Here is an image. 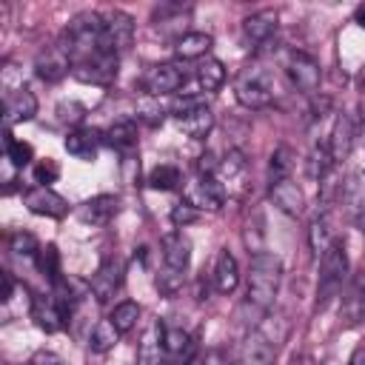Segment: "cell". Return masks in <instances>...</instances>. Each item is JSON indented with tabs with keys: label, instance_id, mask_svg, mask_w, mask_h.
<instances>
[{
	"label": "cell",
	"instance_id": "6da1fadb",
	"mask_svg": "<svg viewBox=\"0 0 365 365\" xmlns=\"http://www.w3.org/2000/svg\"><path fill=\"white\" fill-rule=\"evenodd\" d=\"M279 279H282V259L274 251H254L248 262L245 308H251L257 319H262L271 311L274 297L279 291Z\"/></svg>",
	"mask_w": 365,
	"mask_h": 365
},
{
	"label": "cell",
	"instance_id": "7a4b0ae2",
	"mask_svg": "<svg viewBox=\"0 0 365 365\" xmlns=\"http://www.w3.org/2000/svg\"><path fill=\"white\" fill-rule=\"evenodd\" d=\"M348 277V254L342 242H334L322 257H319V288H317V311L328 308L334 297H339L342 282Z\"/></svg>",
	"mask_w": 365,
	"mask_h": 365
},
{
	"label": "cell",
	"instance_id": "3957f363",
	"mask_svg": "<svg viewBox=\"0 0 365 365\" xmlns=\"http://www.w3.org/2000/svg\"><path fill=\"white\" fill-rule=\"evenodd\" d=\"M234 97L245 108H265L271 106V77L262 71V66H245L234 80Z\"/></svg>",
	"mask_w": 365,
	"mask_h": 365
},
{
	"label": "cell",
	"instance_id": "277c9868",
	"mask_svg": "<svg viewBox=\"0 0 365 365\" xmlns=\"http://www.w3.org/2000/svg\"><path fill=\"white\" fill-rule=\"evenodd\" d=\"M182 200L188 205H194L197 211H220L222 202H225V185L217 180V177H205V174H197L185 182L182 188Z\"/></svg>",
	"mask_w": 365,
	"mask_h": 365
},
{
	"label": "cell",
	"instance_id": "5b68a950",
	"mask_svg": "<svg viewBox=\"0 0 365 365\" xmlns=\"http://www.w3.org/2000/svg\"><path fill=\"white\" fill-rule=\"evenodd\" d=\"M117 66H120V54L114 51H100L88 60H80L71 66V77L80 83H91V86H111L117 77Z\"/></svg>",
	"mask_w": 365,
	"mask_h": 365
},
{
	"label": "cell",
	"instance_id": "8992f818",
	"mask_svg": "<svg viewBox=\"0 0 365 365\" xmlns=\"http://www.w3.org/2000/svg\"><path fill=\"white\" fill-rule=\"evenodd\" d=\"M285 71H288V77H291V83H294L297 91H302V94H317L319 91L322 68H319V63L311 54L291 51L288 54V63H285Z\"/></svg>",
	"mask_w": 365,
	"mask_h": 365
},
{
	"label": "cell",
	"instance_id": "52a82bcc",
	"mask_svg": "<svg viewBox=\"0 0 365 365\" xmlns=\"http://www.w3.org/2000/svg\"><path fill=\"white\" fill-rule=\"evenodd\" d=\"M185 83V71L177 63H154L143 74V91L148 97H163V94H177V88Z\"/></svg>",
	"mask_w": 365,
	"mask_h": 365
},
{
	"label": "cell",
	"instance_id": "ba28073f",
	"mask_svg": "<svg viewBox=\"0 0 365 365\" xmlns=\"http://www.w3.org/2000/svg\"><path fill=\"white\" fill-rule=\"evenodd\" d=\"M123 274H125V268H123L120 257H111V254L103 257L100 265H97V271L91 274V282H88L94 299H97V302H108V299L120 291V285H123Z\"/></svg>",
	"mask_w": 365,
	"mask_h": 365
},
{
	"label": "cell",
	"instance_id": "9c48e42d",
	"mask_svg": "<svg viewBox=\"0 0 365 365\" xmlns=\"http://www.w3.org/2000/svg\"><path fill=\"white\" fill-rule=\"evenodd\" d=\"M31 319L40 331L57 334L68 322V308L54 294H34L31 297Z\"/></svg>",
	"mask_w": 365,
	"mask_h": 365
},
{
	"label": "cell",
	"instance_id": "30bf717a",
	"mask_svg": "<svg viewBox=\"0 0 365 365\" xmlns=\"http://www.w3.org/2000/svg\"><path fill=\"white\" fill-rule=\"evenodd\" d=\"M339 319L345 328H356L365 322V268L354 274V279L348 282V288L342 291V302H339Z\"/></svg>",
	"mask_w": 365,
	"mask_h": 365
},
{
	"label": "cell",
	"instance_id": "8fae6325",
	"mask_svg": "<svg viewBox=\"0 0 365 365\" xmlns=\"http://www.w3.org/2000/svg\"><path fill=\"white\" fill-rule=\"evenodd\" d=\"M23 205L37 217H63L68 211V200L60 197L51 185H31L23 191Z\"/></svg>",
	"mask_w": 365,
	"mask_h": 365
},
{
	"label": "cell",
	"instance_id": "7c38bea8",
	"mask_svg": "<svg viewBox=\"0 0 365 365\" xmlns=\"http://www.w3.org/2000/svg\"><path fill=\"white\" fill-rule=\"evenodd\" d=\"M165 322L154 319L143 331V339L137 345V365H165Z\"/></svg>",
	"mask_w": 365,
	"mask_h": 365
},
{
	"label": "cell",
	"instance_id": "4fadbf2b",
	"mask_svg": "<svg viewBox=\"0 0 365 365\" xmlns=\"http://www.w3.org/2000/svg\"><path fill=\"white\" fill-rule=\"evenodd\" d=\"M34 114H37V97L26 86L6 91V97H3V123H6V128H11L14 123H26Z\"/></svg>",
	"mask_w": 365,
	"mask_h": 365
},
{
	"label": "cell",
	"instance_id": "5bb4252c",
	"mask_svg": "<svg viewBox=\"0 0 365 365\" xmlns=\"http://www.w3.org/2000/svg\"><path fill=\"white\" fill-rule=\"evenodd\" d=\"M274 359H277V342L262 328H254L242 342L240 365H274Z\"/></svg>",
	"mask_w": 365,
	"mask_h": 365
},
{
	"label": "cell",
	"instance_id": "9a60e30c",
	"mask_svg": "<svg viewBox=\"0 0 365 365\" xmlns=\"http://www.w3.org/2000/svg\"><path fill=\"white\" fill-rule=\"evenodd\" d=\"M34 71H37V77L43 83H57V80H63L71 71V57H68V51L60 43L57 46H48L46 51L37 54Z\"/></svg>",
	"mask_w": 365,
	"mask_h": 365
},
{
	"label": "cell",
	"instance_id": "2e32d148",
	"mask_svg": "<svg viewBox=\"0 0 365 365\" xmlns=\"http://www.w3.org/2000/svg\"><path fill=\"white\" fill-rule=\"evenodd\" d=\"M106 43L117 54L131 48V43H134V20H131V14H125L120 9L106 14Z\"/></svg>",
	"mask_w": 365,
	"mask_h": 365
},
{
	"label": "cell",
	"instance_id": "e0dca14e",
	"mask_svg": "<svg viewBox=\"0 0 365 365\" xmlns=\"http://www.w3.org/2000/svg\"><path fill=\"white\" fill-rule=\"evenodd\" d=\"M103 143H106V134L97 131V128H71V131L66 134V140H63L66 151H68L71 157L83 160V163H91V160L97 157V151H100Z\"/></svg>",
	"mask_w": 365,
	"mask_h": 365
},
{
	"label": "cell",
	"instance_id": "ac0fdd59",
	"mask_svg": "<svg viewBox=\"0 0 365 365\" xmlns=\"http://www.w3.org/2000/svg\"><path fill=\"white\" fill-rule=\"evenodd\" d=\"M268 197H271V202H274L282 214H288V217H299V214L305 211V194H302V188H299L291 177L271 182V185H268Z\"/></svg>",
	"mask_w": 365,
	"mask_h": 365
},
{
	"label": "cell",
	"instance_id": "d6986e66",
	"mask_svg": "<svg viewBox=\"0 0 365 365\" xmlns=\"http://www.w3.org/2000/svg\"><path fill=\"white\" fill-rule=\"evenodd\" d=\"M277 20L279 17H277L274 9H262V11L251 14V17H245L242 20V37H245V43H251L254 48L271 43V37L277 31Z\"/></svg>",
	"mask_w": 365,
	"mask_h": 365
},
{
	"label": "cell",
	"instance_id": "ffe728a7",
	"mask_svg": "<svg viewBox=\"0 0 365 365\" xmlns=\"http://www.w3.org/2000/svg\"><path fill=\"white\" fill-rule=\"evenodd\" d=\"M160 248H163V262H165V268H174V271H185V268H188V262H191V240H188L182 231H168V234H163Z\"/></svg>",
	"mask_w": 365,
	"mask_h": 365
},
{
	"label": "cell",
	"instance_id": "44dd1931",
	"mask_svg": "<svg viewBox=\"0 0 365 365\" xmlns=\"http://www.w3.org/2000/svg\"><path fill=\"white\" fill-rule=\"evenodd\" d=\"M354 120L348 114H336L334 117V125H331V134H328V151L334 157V163H342L348 160L351 148H354Z\"/></svg>",
	"mask_w": 365,
	"mask_h": 365
},
{
	"label": "cell",
	"instance_id": "7402d4cb",
	"mask_svg": "<svg viewBox=\"0 0 365 365\" xmlns=\"http://www.w3.org/2000/svg\"><path fill=\"white\" fill-rule=\"evenodd\" d=\"M120 211V200L114 194H97L91 200H86L80 208H77V217L86 222V225H106L111 222V217Z\"/></svg>",
	"mask_w": 365,
	"mask_h": 365
},
{
	"label": "cell",
	"instance_id": "603a6c76",
	"mask_svg": "<svg viewBox=\"0 0 365 365\" xmlns=\"http://www.w3.org/2000/svg\"><path fill=\"white\" fill-rule=\"evenodd\" d=\"M211 279H214V288H217L220 294H231V291L240 285V265H237V259H234L231 251L222 248V251L217 254Z\"/></svg>",
	"mask_w": 365,
	"mask_h": 365
},
{
	"label": "cell",
	"instance_id": "cb8c5ba5",
	"mask_svg": "<svg viewBox=\"0 0 365 365\" xmlns=\"http://www.w3.org/2000/svg\"><path fill=\"white\" fill-rule=\"evenodd\" d=\"M103 134H106V143H108L114 151H120V154H131L134 145H137V123L128 120V117L114 120Z\"/></svg>",
	"mask_w": 365,
	"mask_h": 365
},
{
	"label": "cell",
	"instance_id": "d4e9b609",
	"mask_svg": "<svg viewBox=\"0 0 365 365\" xmlns=\"http://www.w3.org/2000/svg\"><path fill=\"white\" fill-rule=\"evenodd\" d=\"M165 354L174 365H191L194 356V339L182 328H165Z\"/></svg>",
	"mask_w": 365,
	"mask_h": 365
},
{
	"label": "cell",
	"instance_id": "484cf974",
	"mask_svg": "<svg viewBox=\"0 0 365 365\" xmlns=\"http://www.w3.org/2000/svg\"><path fill=\"white\" fill-rule=\"evenodd\" d=\"M211 34L205 31H182L174 43V54L180 60H197V57H205L208 48H211Z\"/></svg>",
	"mask_w": 365,
	"mask_h": 365
},
{
	"label": "cell",
	"instance_id": "4316f807",
	"mask_svg": "<svg viewBox=\"0 0 365 365\" xmlns=\"http://www.w3.org/2000/svg\"><path fill=\"white\" fill-rule=\"evenodd\" d=\"M180 128L191 137V140H205L208 134H211V128H214V114H211V108L202 103V106H197V108H191L185 117H180Z\"/></svg>",
	"mask_w": 365,
	"mask_h": 365
},
{
	"label": "cell",
	"instance_id": "83f0119b",
	"mask_svg": "<svg viewBox=\"0 0 365 365\" xmlns=\"http://www.w3.org/2000/svg\"><path fill=\"white\" fill-rule=\"evenodd\" d=\"M334 242L336 240H334V228H331L328 214H317L311 220V225H308V245H311L314 257H322Z\"/></svg>",
	"mask_w": 365,
	"mask_h": 365
},
{
	"label": "cell",
	"instance_id": "f1b7e54d",
	"mask_svg": "<svg viewBox=\"0 0 365 365\" xmlns=\"http://www.w3.org/2000/svg\"><path fill=\"white\" fill-rule=\"evenodd\" d=\"M331 168H334V157H331L328 145H314L311 154H308V163H305L308 177H311L314 182H325L328 174H331Z\"/></svg>",
	"mask_w": 365,
	"mask_h": 365
},
{
	"label": "cell",
	"instance_id": "f546056e",
	"mask_svg": "<svg viewBox=\"0 0 365 365\" xmlns=\"http://www.w3.org/2000/svg\"><path fill=\"white\" fill-rule=\"evenodd\" d=\"M197 80H200V88L202 91H217L225 83V66L217 57H205L197 66Z\"/></svg>",
	"mask_w": 365,
	"mask_h": 365
},
{
	"label": "cell",
	"instance_id": "4dcf8cb0",
	"mask_svg": "<svg viewBox=\"0 0 365 365\" xmlns=\"http://www.w3.org/2000/svg\"><path fill=\"white\" fill-rule=\"evenodd\" d=\"M117 339H120L117 325H114L111 319H100V322L94 325V331H91L88 348H91L94 354H106V351H111V348L117 345Z\"/></svg>",
	"mask_w": 365,
	"mask_h": 365
},
{
	"label": "cell",
	"instance_id": "1f68e13d",
	"mask_svg": "<svg viewBox=\"0 0 365 365\" xmlns=\"http://www.w3.org/2000/svg\"><path fill=\"white\" fill-rule=\"evenodd\" d=\"M3 148H6V160H9L14 168L29 165V163H31V157H34L31 145H29L26 140H17V137L11 134V128H6V134H3Z\"/></svg>",
	"mask_w": 365,
	"mask_h": 365
},
{
	"label": "cell",
	"instance_id": "d6a6232c",
	"mask_svg": "<svg viewBox=\"0 0 365 365\" xmlns=\"http://www.w3.org/2000/svg\"><path fill=\"white\" fill-rule=\"evenodd\" d=\"M34 262H37V268L43 271V277H48V282H51V285L63 279V271H60V251H57V245H54V242L43 245V248L37 251Z\"/></svg>",
	"mask_w": 365,
	"mask_h": 365
},
{
	"label": "cell",
	"instance_id": "836d02e7",
	"mask_svg": "<svg viewBox=\"0 0 365 365\" xmlns=\"http://www.w3.org/2000/svg\"><path fill=\"white\" fill-rule=\"evenodd\" d=\"M291 168H294V151L288 145L274 148L271 163H268V182H277V180L291 177Z\"/></svg>",
	"mask_w": 365,
	"mask_h": 365
},
{
	"label": "cell",
	"instance_id": "e575fe53",
	"mask_svg": "<svg viewBox=\"0 0 365 365\" xmlns=\"http://www.w3.org/2000/svg\"><path fill=\"white\" fill-rule=\"evenodd\" d=\"M148 188H154V191H174L180 182H182V177H180V168L177 165H157L151 174H148Z\"/></svg>",
	"mask_w": 365,
	"mask_h": 365
},
{
	"label": "cell",
	"instance_id": "d590c367",
	"mask_svg": "<svg viewBox=\"0 0 365 365\" xmlns=\"http://www.w3.org/2000/svg\"><path fill=\"white\" fill-rule=\"evenodd\" d=\"M108 319L117 325V331H120V334H128V331L137 325V319H140V305H137V302H131V299H125V302L114 305V311H111V317H108Z\"/></svg>",
	"mask_w": 365,
	"mask_h": 365
},
{
	"label": "cell",
	"instance_id": "8d00e7d4",
	"mask_svg": "<svg viewBox=\"0 0 365 365\" xmlns=\"http://www.w3.org/2000/svg\"><path fill=\"white\" fill-rule=\"evenodd\" d=\"M137 120H143L145 125H163V120H165V108L160 106V100L157 97H143L140 103H137Z\"/></svg>",
	"mask_w": 365,
	"mask_h": 365
},
{
	"label": "cell",
	"instance_id": "74e56055",
	"mask_svg": "<svg viewBox=\"0 0 365 365\" xmlns=\"http://www.w3.org/2000/svg\"><path fill=\"white\" fill-rule=\"evenodd\" d=\"M9 248H11L14 257H31V259H34L37 251H40L34 234H29V231H14V234L9 237Z\"/></svg>",
	"mask_w": 365,
	"mask_h": 365
},
{
	"label": "cell",
	"instance_id": "f35d334b",
	"mask_svg": "<svg viewBox=\"0 0 365 365\" xmlns=\"http://www.w3.org/2000/svg\"><path fill=\"white\" fill-rule=\"evenodd\" d=\"M154 285H157V291L163 294V297H174L180 288H182V271H174V268H165L163 274H157V279H154Z\"/></svg>",
	"mask_w": 365,
	"mask_h": 365
},
{
	"label": "cell",
	"instance_id": "ab89813d",
	"mask_svg": "<svg viewBox=\"0 0 365 365\" xmlns=\"http://www.w3.org/2000/svg\"><path fill=\"white\" fill-rule=\"evenodd\" d=\"M83 117H86V108H83L77 100H63V103H57V120H60L63 125H77Z\"/></svg>",
	"mask_w": 365,
	"mask_h": 365
},
{
	"label": "cell",
	"instance_id": "60d3db41",
	"mask_svg": "<svg viewBox=\"0 0 365 365\" xmlns=\"http://www.w3.org/2000/svg\"><path fill=\"white\" fill-rule=\"evenodd\" d=\"M197 217H200V211H197L194 205H188L185 200H182V202H177V205L171 208V214H168V220H171V225H174V228H185V225L197 222Z\"/></svg>",
	"mask_w": 365,
	"mask_h": 365
},
{
	"label": "cell",
	"instance_id": "b9f144b4",
	"mask_svg": "<svg viewBox=\"0 0 365 365\" xmlns=\"http://www.w3.org/2000/svg\"><path fill=\"white\" fill-rule=\"evenodd\" d=\"M245 168V157H242V151H228L222 160H220V174L225 177V180H234L240 171Z\"/></svg>",
	"mask_w": 365,
	"mask_h": 365
},
{
	"label": "cell",
	"instance_id": "7bdbcfd3",
	"mask_svg": "<svg viewBox=\"0 0 365 365\" xmlns=\"http://www.w3.org/2000/svg\"><path fill=\"white\" fill-rule=\"evenodd\" d=\"M57 177H60V165H57L51 157L40 160V163L34 165V182H40V185H48V182H54Z\"/></svg>",
	"mask_w": 365,
	"mask_h": 365
},
{
	"label": "cell",
	"instance_id": "ee69618b",
	"mask_svg": "<svg viewBox=\"0 0 365 365\" xmlns=\"http://www.w3.org/2000/svg\"><path fill=\"white\" fill-rule=\"evenodd\" d=\"M197 106H202L200 97H194V94H177L174 103H171V114L180 120V117H185V114H188L191 108H197Z\"/></svg>",
	"mask_w": 365,
	"mask_h": 365
},
{
	"label": "cell",
	"instance_id": "f6af8a7d",
	"mask_svg": "<svg viewBox=\"0 0 365 365\" xmlns=\"http://www.w3.org/2000/svg\"><path fill=\"white\" fill-rule=\"evenodd\" d=\"M197 171L205 174V177H214V174L220 171V160H217L211 151H205V154H200V160H197Z\"/></svg>",
	"mask_w": 365,
	"mask_h": 365
},
{
	"label": "cell",
	"instance_id": "bcb514c9",
	"mask_svg": "<svg viewBox=\"0 0 365 365\" xmlns=\"http://www.w3.org/2000/svg\"><path fill=\"white\" fill-rule=\"evenodd\" d=\"M29 365H63V359H60L57 354H51V351H40V354L31 356Z\"/></svg>",
	"mask_w": 365,
	"mask_h": 365
},
{
	"label": "cell",
	"instance_id": "7dc6e473",
	"mask_svg": "<svg viewBox=\"0 0 365 365\" xmlns=\"http://www.w3.org/2000/svg\"><path fill=\"white\" fill-rule=\"evenodd\" d=\"M11 291H14V279H11L9 271H3V291H0V299L9 302V299H11Z\"/></svg>",
	"mask_w": 365,
	"mask_h": 365
},
{
	"label": "cell",
	"instance_id": "c3c4849f",
	"mask_svg": "<svg viewBox=\"0 0 365 365\" xmlns=\"http://www.w3.org/2000/svg\"><path fill=\"white\" fill-rule=\"evenodd\" d=\"M348 365H365V345H359V348H356V351L351 354Z\"/></svg>",
	"mask_w": 365,
	"mask_h": 365
},
{
	"label": "cell",
	"instance_id": "681fc988",
	"mask_svg": "<svg viewBox=\"0 0 365 365\" xmlns=\"http://www.w3.org/2000/svg\"><path fill=\"white\" fill-rule=\"evenodd\" d=\"M354 23H356L359 29H365V3H359V6L354 9Z\"/></svg>",
	"mask_w": 365,
	"mask_h": 365
},
{
	"label": "cell",
	"instance_id": "f907efd6",
	"mask_svg": "<svg viewBox=\"0 0 365 365\" xmlns=\"http://www.w3.org/2000/svg\"><path fill=\"white\" fill-rule=\"evenodd\" d=\"M351 220H354V225H356V228H359V231L365 234V205H362V208H359V211H356V214H354Z\"/></svg>",
	"mask_w": 365,
	"mask_h": 365
},
{
	"label": "cell",
	"instance_id": "816d5d0a",
	"mask_svg": "<svg viewBox=\"0 0 365 365\" xmlns=\"http://www.w3.org/2000/svg\"><path fill=\"white\" fill-rule=\"evenodd\" d=\"M291 365H317V362H314V356H308V354H297V356L291 359Z\"/></svg>",
	"mask_w": 365,
	"mask_h": 365
},
{
	"label": "cell",
	"instance_id": "f5cc1de1",
	"mask_svg": "<svg viewBox=\"0 0 365 365\" xmlns=\"http://www.w3.org/2000/svg\"><path fill=\"white\" fill-rule=\"evenodd\" d=\"M356 88L359 91H365V66L359 68V74H356Z\"/></svg>",
	"mask_w": 365,
	"mask_h": 365
}]
</instances>
